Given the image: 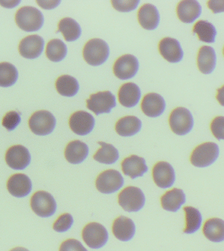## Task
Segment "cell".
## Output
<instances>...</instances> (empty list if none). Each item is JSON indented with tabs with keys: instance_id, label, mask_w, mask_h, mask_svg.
I'll list each match as a JSON object with an SVG mask.
<instances>
[{
	"instance_id": "cell-35",
	"label": "cell",
	"mask_w": 224,
	"mask_h": 251,
	"mask_svg": "<svg viewBox=\"0 0 224 251\" xmlns=\"http://www.w3.org/2000/svg\"><path fill=\"white\" fill-rule=\"evenodd\" d=\"M17 68L8 62L0 63V86L9 87L13 85L18 78Z\"/></svg>"
},
{
	"instance_id": "cell-17",
	"label": "cell",
	"mask_w": 224,
	"mask_h": 251,
	"mask_svg": "<svg viewBox=\"0 0 224 251\" xmlns=\"http://www.w3.org/2000/svg\"><path fill=\"white\" fill-rule=\"evenodd\" d=\"M31 180L23 174L13 175L8 180L7 188L12 196L23 198L28 195L31 190Z\"/></svg>"
},
{
	"instance_id": "cell-14",
	"label": "cell",
	"mask_w": 224,
	"mask_h": 251,
	"mask_svg": "<svg viewBox=\"0 0 224 251\" xmlns=\"http://www.w3.org/2000/svg\"><path fill=\"white\" fill-rule=\"evenodd\" d=\"M44 47V40L38 35H31L22 39L19 43L20 54L24 58L35 59L40 56Z\"/></svg>"
},
{
	"instance_id": "cell-29",
	"label": "cell",
	"mask_w": 224,
	"mask_h": 251,
	"mask_svg": "<svg viewBox=\"0 0 224 251\" xmlns=\"http://www.w3.org/2000/svg\"><path fill=\"white\" fill-rule=\"evenodd\" d=\"M57 32L60 31L66 41H74L80 37L82 29L80 25L75 20L71 18H64L60 20L58 25Z\"/></svg>"
},
{
	"instance_id": "cell-9",
	"label": "cell",
	"mask_w": 224,
	"mask_h": 251,
	"mask_svg": "<svg viewBox=\"0 0 224 251\" xmlns=\"http://www.w3.org/2000/svg\"><path fill=\"white\" fill-rule=\"evenodd\" d=\"M116 106L115 97L111 92H98L91 94L86 100V107L96 115L109 113L112 108Z\"/></svg>"
},
{
	"instance_id": "cell-39",
	"label": "cell",
	"mask_w": 224,
	"mask_h": 251,
	"mask_svg": "<svg viewBox=\"0 0 224 251\" xmlns=\"http://www.w3.org/2000/svg\"><path fill=\"white\" fill-rule=\"evenodd\" d=\"M140 1H112V6L114 9L120 12H129L137 7Z\"/></svg>"
},
{
	"instance_id": "cell-1",
	"label": "cell",
	"mask_w": 224,
	"mask_h": 251,
	"mask_svg": "<svg viewBox=\"0 0 224 251\" xmlns=\"http://www.w3.org/2000/svg\"><path fill=\"white\" fill-rule=\"evenodd\" d=\"M44 22L43 14L35 7L25 6L20 8L15 15V23L20 28L27 32L36 31Z\"/></svg>"
},
{
	"instance_id": "cell-33",
	"label": "cell",
	"mask_w": 224,
	"mask_h": 251,
	"mask_svg": "<svg viewBox=\"0 0 224 251\" xmlns=\"http://www.w3.org/2000/svg\"><path fill=\"white\" fill-rule=\"evenodd\" d=\"M186 216V227L184 232L192 234L200 228L202 224V215L196 208L188 206L184 208Z\"/></svg>"
},
{
	"instance_id": "cell-40",
	"label": "cell",
	"mask_w": 224,
	"mask_h": 251,
	"mask_svg": "<svg viewBox=\"0 0 224 251\" xmlns=\"http://www.w3.org/2000/svg\"><path fill=\"white\" fill-rule=\"evenodd\" d=\"M59 251H87L80 241L74 239H68L61 244Z\"/></svg>"
},
{
	"instance_id": "cell-4",
	"label": "cell",
	"mask_w": 224,
	"mask_h": 251,
	"mask_svg": "<svg viewBox=\"0 0 224 251\" xmlns=\"http://www.w3.org/2000/svg\"><path fill=\"white\" fill-rule=\"evenodd\" d=\"M169 125L175 134L184 135L192 131L194 125L191 112L185 107H177L171 112Z\"/></svg>"
},
{
	"instance_id": "cell-42",
	"label": "cell",
	"mask_w": 224,
	"mask_h": 251,
	"mask_svg": "<svg viewBox=\"0 0 224 251\" xmlns=\"http://www.w3.org/2000/svg\"><path fill=\"white\" fill-rule=\"evenodd\" d=\"M37 3L43 9H51L57 7L60 1H36Z\"/></svg>"
},
{
	"instance_id": "cell-36",
	"label": "cell",
	"mask_w": 224,
	"mask_h": 251,
	"mask_svg": "<svg viewBox=\"0 0 224 251\" xmlns=\"http://www.w3.org/2000/svg\"><path fill=\"white\" fill-rule=\"evenodd\" d=\"M74 223L72 216L69 213H64L60 216L53 225V229L57 232H65L70 229Z\"/></svg>"
},
{
	"instance_id": "cell-37",
	"label": "cell",
	"mask_w": 224,
	"mask_h": 251,
	"mask_svg": "<svg viewBox=\"0 0 224 251\" xmlns=\"http://www.w3.org/2000/svg\"><path fill=\"white\" fill-rule=\"evenodd\" d=\"M21 119L20 113L17 111H9L4 116L2 125L8 131H13L21 123Z\"/></svg>"
},
{
	"instance_id": "cell-32",
	"label": "cell",
	"mask_w": 224,
	"mask_h": 251,
	"mask_svg": "<svg viewBox=\"0 0 224 251\" xmlns=\"http://www.w3.org/2000/svg\"><path fill=\"white\" fill-rule=\"evenodd\" d=\"M194 33L197 35L200 41L208 43L215 42L216 36L217 35L214 25L209 22L202 20L196 22L194 25Z\"/></svg>"
},
{
	"instance_id": "cell-11",
	"label": "cell",
	"mask_w": 224,
	"mask_h": 251,
	"mask_svg": "<svg viewBox=\"0 0 224 251\" xmlns=\"http://www.w3.org/2000/svg\"><path fill=\"white\" fill-rule=\"evenodd\" d=\"M139 68V60L132 54L119 57L113 67V74L119 79L127 80L137 74Z\"/></svg>"
},
{
	"instance_id": "cell-23",
	"label": "cell",
	"mask_w": 224,
	"mask_h": 251,
	"mask_svg": "<svg viewBox=\"0 0 224 251\" xmlns=\"http://www.w3.org/2000/svg\"><path fill=\"white\" fill-rule=\"evenodd\" d=\"M140 90L133 82L123 84L118 92V100L122 105L125 107H133L137 105L140 99Z\"/></svg>"
},
{
	"instance_id": "cell-24",
	"label": "cell",
	"mask_w": 224,
	"mask_h": 251,
	"mask_svg": "<svg viewBox=\"0 0 224 251\" xmlns=\"http://www.w3.org/2000/svg\"><path fill=\"white\" fill-rule=\"evenodd\" d=\"M88 154L87 145L80 140L71 141L65 149V158L70 164H81L85 160Z\"/></svg>"
},
{
	"instance_id": "cell-2",
	"label": "cell",
	"mask_w": 224,
	"mask_h": 251,
	"mask_svg": "<svg viewBox=\"0 0 224 251\" xmlns=\"http://www.w3.org/2000/svg\"><path fill=\"white\" fill-rule=\"evenodd\" d=\"M109 54V47L101 39H90L84 45L83 50L84 60L92 66H98L103 64L107 60Z\"/></svg>"
},
{
	"instance_id": "cell-27",
	"label": "cell",
	"mask_w": 224,
	"mask_h": 251,
	"mask_svg": "<svg viewBox=\"0 0 224 251\" xmlns=\"http://www.w3.org/2000/svg\"><path fill=\"white\" fill-rule=\"evenodd\" d=\"M202 232L212 242H222L224 241V221L218 218L207 220L204 224Z\"/></svg>"
},
{
	"instance_id": "cell-19",
	"label": "cell",
	"mask_w": 224,
	"mask_h": 251,
	"mask_svg": "<svg viewBox=\"0 0 224 251\" xmlns=\"http://www.w3.org/2000/svg\"><path fill=\"white\" fill-rule=\"evenodd\" d=\"M166 107L165 100L156 93H149L143 97L141 103L143 113L149 117H157L162 115Z\"/></svg>"
},
{
	"instance_id": "cell-34",
	"label": "cell",
	"mask_w": 224,
	"mask_h": 251,
	"mask_svg": "<svg viewBox=\"0 0 224 251\" xmlns=\"http://www.w3.org/2000/svg\"><path fill=\"white\" fill-rule=\"evenodd\" d=\"M45 54L49 60L60 62L66 56V45L60 39H52L47 43Z\"/></svg>"
},
{
	"instance_id": "cell-10",
	"label": "cell",
	"mask_w": 224,
	"mask_h": 251,
	"mask_svg": "<svg viewBox=\"0 0 224 251\" xmlns=\"http://www.w3.org/2000/svg\"><path fill=\"white\" fill-rule=\"evenodd\" d=\"M124 179L121 174L115 170H108L101 173L96 180V186L102 194H112L123 186Z\"/></svg>"
},
{
	"instance_id": "cell-28",
	"label": "cell",
	"mask_w": 224,
	"mask_h": 251,
	"mask_svg": "<svg viewBox=\"0 0 224 251\" xmlns=\"http://www.w3.org/2000/svg\"><path fill=\"white\" fill-rule=\"evenodd\" d=\"M141 122L135 116H127L120 119L115 125V131L123 137H130L137 134L140 130Z\"/></svg>"
},
{
	"instance_id": "cell-38",
	"label": "cell",
	"mask_w": 224,
	"mask_h": 251,
	"mask_svg": "<svg viewBox=\"0 0 224 251\" xmlns=\"http://www.w3.org/2000/svg\"><path fill=\"white\" fill-rule=\"evenodd\" d=\"M210 129L218 140H224V117L219 116L214 118L210 124Z\"/></svg>"
},
{
	"instance_id": "cell-6",
	"label": "cell",
	"mask_w": 224,
	"mask_h": 251,
	"mask_svg": "<svg viewBox=\"0 0 224 251\" xmlns=\"http://www.w3.org/2000/svg\"><path fill=\"white\" fill-rule=\"evenodd\" d=\"M29 129L37 135L50 134L56 126V119L50 112L41 110L33 113L28 121Z\"/></svg>"
},
{
	"instance_id": "cell-16",
	"label": "cell",
	"mask_w": 224,
	"mask_h": 251,
	"mask_svg": "<svg viewBox=\"0 0 224 251\" xmlns=\"http://www.w3.org/2000/svg\"><path fill=\"white\" fill-rule=\"evenodd\" d=\"M161 56L170 63H178L182 60L184 52L180 43L176 39L165 37L159 43Z\"/></svg>"
},
{
	"instance_id": "cell-18",
	"label": "cell",
	"mask_w": 224,
	"mask_h": 251,
	"mask_svg": "<svg viewBox=\"0 0 224 251\" xmlns=\"http://www.w3.org/2000/svg\"><path fill=\"white\" fill-rule=\"evenodd\" d=\"M201 13V5L196 0H184L177 5V16L182 23H194L200 17Z\"/></svg>"
},
{
	"instance_id": "cell-3",
	"label": "cell",
	"mask_w": 224,
	"mask_h": 251,
	"mask_svg": "<svg viewBox=\"0 0 224 251\" xmlns=\"http://www.w3.org/2000/svg\"><path fill=\"white\" fill-rule=\"evenodd\" d=\"M219 154V147L216 143H204L193 151L190 157L191 163L197 168H206L216 162Z\"/></svg>"
},
{
	"instance_id": "cell-26",
	"label": "cell",
	"mask_w": 224,
	"mask_h": 251,
	"mask_svg": "<svg viewBox=\"0 0 224 251\" xmlns=\"http://www.w3.org/2000/svg\"><path fill=\"white\" fill-rule=\"evenodd\" d=\"M161 202L163 209L166 211L176 212L186 202V195L182 190L173 188L161 197Z\"/></svg>"
},
{
	"instance_id": "cell-13",
	"label": "cell",
	"mask_w": 224,
	"mask_h": 251,
	"mask_svg": "<svg viewBox=\"0 0 224 251\" xmlns=\"http://www.w3.org/2000/svg\"><path fill=\"white\" fill-rule=\"evenodd\" d=\"M95 125L94 117L84 111L73 113L69 121V125L73 132L79 135H86L91 132Z\"/></svg>"
},
{
	"instance_id": "cell-5",
	"label": "cell",
	"mask_w": 224,
	"mask_h": 251,
	"mask_svg": "<svg viewBox=\"0 0 224 251\" xmlns=\"http://www.w3.org/2000/svg\"><path fill=\"white\" fill-rule=\"evenodd\" d=\"M145 196L139 188L129 186L122 190L118 196L119 205L127 212H137L142 209Z\"/></svg>"
},
{
	"instance_id": "cell-25",
	"label": "cell",
	"mask_w": 224,
	"mask_h": 251,
	"mask_svg": "<svg viewBox=\"0 0 224 251\" xmlns=\"http://www.w3.org/2000/svg\"><path fill=\"white\" fill-rule=\"evenodd\" d=\"M216 54L215 50L211 47L202 46L198 50L197 66L202 74H211L216 68Z\"/></svg>"
},
{
	"instance_id": "cell-41",
	"label": "cell",
	"mask_w": 224,
	"mask_h": 251,
	"mask_svg": "<svg viewBox=\"0 0 224 251\" xmlns=\"http://www.w3.org/2000/svg\"><path fill=\"white\" fill-rule=\"evenodd\" d=\"M208 7L213 13L224 12V0H212L207 2Z\"/></svg>"
},
{
	"instance_id": "cell-8",
	"label": "cell",
	"mask_w": 224,
	"mask_h": 251,
	"mask_svg": "<svg viewBox=\"0 0 224 251\" xmlns=\"http://www.w3.org/2000/svg\"><path fill=\"white\" fill-rule=\"evenodd\" d=\"M82 237L90 248H102L108 240V233L105 227L99 223H91L84 227Z\"/></svg>"
},
{
	"instance_id": "cell-44",
	"label": "cell",
	"mask_w": 224,
	"mask_h": 251,
	"mask_svg": "<svg viewBox=\"0 0 224 251\" xmlns=\"http://www.w3.org/2000/svg\"><path fill=\"white\" fill-rule=\"evenodd\" d=\"M20 1H0V4H1V6L3 7L11 8L14 7L15 6H17L18 4L20 3Z\"/></svg>"
},
{
	"instance_id": "cell-45",
	"label": "cell",
	"mask_w": 224,
	"mask_h": 251,
	"mask_svg": "<svg viewBox=\"0 0 224 251\" xmlns=\"http://www.w3.org/2000/svg\"><path fill=\"white\" fill-rule=\"evenodd\" d=\"M29 251L28 249L23 248V247H17V248H15L12 249L11 251Z\"/></svg>"
},
{
	"instance_id": "cell-22",
	"label": "cell",
	"mask_w": 224,
	"mask_h": 251,
	"mask_svg": "<svg viewBox=\"0 0 224 251\" xmlns=\"http://www.w3.org/2000/svg\"><path fill=\"white\" fill-rule=\"evenodd\" d=\"M112 231L116 238L119 240L130 241L135 235L136 231L135 223L129 218L121 216L114 221Z\"/></svg>"
},
{
	"instance_id": "cell-12",
	"label": "cell",
	"mask_w": 224,
	"mask_h": 251,
	"mask_svg": "<svg viewBox=\"0 0 224 251\" xmlns=\"http://www.w3.org/2000/svg\"><path fill=\"white\" fill-rule=\"evenodd\" d=\"M6 163L13 170H22L27 168L31 161L28 150L23 145H14L5 154Z\"/></svg>"
},
{
	"instance_id": "cell-43",
	"label": "cell",
	"mask_w": 224,
	"mask_h": 251,
	"mask_svg": "<svg viewBox=\"0 0 224 251\" xmlns=\"http://www.w3.org/2000/svg\"><path fill=\"white\" fill-rule=\"evenodd\" d=\"M216 98L220 105L224 107V85L221 88H218Z\"/></svg>"
},
{
	"instance_id": "cell-7",
	"label": "cell",
	"mask_w": 224,
	"mask_h": 251,
	"mask_svg": "<svg viewBox=\"0 0 224 251\" xmlns=\"http://www.w3.org/2000/svg\"><path fill=\"white\" fill-rule=\"evenodd\" d=\"M31 209L41 217H49L54 215L56 203L53 196L49 192L38 191L33 194L30 200Z\"/></svg>"
},
{
	"instance_id": "cell-46",
	"label": "cell",
	"mask_w": 224,
	"mask_h": 251,
	"mask_svg": "<svg viewBox=\"0 0 224 251\" xmlns=\"http://www.w3.org/2000/svg\"><path fill=\"white\" fill-rule=\"evenodd\" d=\"M223 53H224V49H223Z\"/></svg>"
},
{
	"instance_id": "cell-15",
	"label": "cell",
	"mask_w": 224,
	"mask_h": 251,
	"mask_svg": "<svg viewBox=\"0 0 224 251\" xmlns=\"http://www.w3.org/2000/svg\"><path fill=\"white\" fill-rule=\"evenodd\" d=\"M153 178L157 186L161 188H168L174 184L175 172L170 164L166 162H159L153 168Z\"/></svg>"
},
{
	"instance_id": "cell-31",
	"label": "cell",
	"mask_w": 224,
	"mask_h": 251,
	"mask_svg": "<svg viewBox=\"0 0 224 251\" xmlns=\"http://www.w3.org/2000/svg\"><path fill=\"white\" fill-rule=\"evenodd\" d=\"M98 143L101 147L94 155V160L104 164H112L117 162L119 158V152L113 145L101 141Z\"/></svg>"
},
{
	"instance_id": "cell-30",
	"label": "cell",
	"mask_w": 224,
	"mask_h": 251,
	"mask_svg": "<svg viewBox=\"0 0 224 251\" xmlns=\"http://www.w3.org/2000/svg\"><path fill=\"white\" fill-rule=\"evenodd\" d=\"M56 89L60 95L72 97L78 92L80 85L76 78L68 75L59 76L55 83Z\"/></svg>"
},
{
	"instance_id": "cell-20",
	"label": "cell",
	"mask_w": 224,
	"mask_h": 251,
	"mask_svg": "<svg viewBox=\"0 0 224 251\" xmlns=\"http://www.w3.org/2000/svg\"><path fill=\"white\" fill-rule=\"evenodd\" d=\"M138 20L143 28L153 30L158 26L160 20L158 10L152 4H144L138 12Z\"/></svg>"
},
{
	"instance_id": "cell-21",
	"label": "cell",
	"mask_w": 224,
	"mask_h": 251,
	"mask_svg": "<svg viewBox=\"0 0 224 251\" xmlns=\"http://www.w3.org/2000/svg\"><path fill=\"white\" fill-rule=\"evenodd\" d=\"M121 168L123 174L131 178L142 176L147 172L144 159L137 155H132L124 159L121 163Z\"/></svg>"
}]
</instances>
